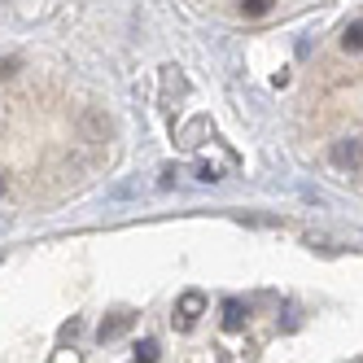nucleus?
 I'll list each match as a JSON object with an SVG mask.
<instances>
[{
	"label": "nucleus",
	"mask_w": 363,
	"mask_h": 363,
	"mask_svg": "<svg viewBox=\"0 0 363 363\" xmlns=\"http://www.w3.org/2000/svg\"><path fill=\"white\" fill-rule=\"evenodd\" d=\"M328 158H333V167H337V171H359V167H363V140H359V136H342V140H333Z\"/></svg>",
	"instance_id": "nucleus-1"
},
{
	"label": "nucleus",
	"mask_w": 363,
	"mask_h": 363,
	"mask_svg": "<svg viewBox=\"0 0 363 363\" xmlns=\"http://www.w3.org/2000/svg\"><path fill=\"white\" fill-rule=\"evenodd\" d=\"M206 311V294H197V289H189L184 298L175 302V328H193L197 324V315Z\"/></svg>",
	"instance_id": "nucleus-2"
},
{
	"label": "nucleus",
	"mask_w": 363,
	"mask_h": 363,
	"mask_svg": "<svg viewBox=\"0 0 363 363\" xmlns=\"http://www.w3.org/2000/svg\"><path fill=\"white\" fill-rule=\"evenodd\" d=\"M127 328H132V315H127V311H118V315H110V320H101L96 337H101V342H114V337H123Z\"/></svg>",
	"instance_id": "nucleus-3"
},
{
	"label": "nucleus",
	"mask_w": 363,
	"mask_h": 363,
	"mask_svg": "<svg viewBox=\"0 0 363 363\" xmlns=\"http://www.w3.org/2000/svg\"><path fill=\"white\" fill-rule=\"evenodd\" d=\"M342 48L346 53H363V22H350V27L342 31Z\"/></svg>",
	"instance_id": "nucleus-4"
},
{
	"label": "nucleus",
	"mask_w": 363,
	"mask_h": 363,
	"mask_svg": "<svg viewBox=\"0 0 363 363\" xmlns=\"http://www.w3.org/2000/svg\"><path fill=\"white\" fill-rule=\"evenodd\" d=\"M241 324H245V306H241V302H223V328L237 333Z\"/></svg>",
	"instance_id": "nucleus-5"
},
{
	"label": "nucleus",
	"mask_w": 363,
	"mask_h": 363,
	"mask_svg": "<svg viewBox=\"0 0 363 363\" xmlns=\"http://www.w3.org/2000/svg\"><path fill=\"white\" fill-rule=\"evenodd\" d=\"M272 5H276V0H237V9L245 18H263V13H272Z\"/></svg>",
	"instance_id": "nucleus-6"
},
{
	"label": "nucleus",
	"mask_w": 363,
	"mask_h": 363,
	"mask_svg": "<svg viewBox=\"0 0 363 363\" xmlns=\"http://www.w3.org/2000/svg\"><path fill=\"white\" fill-rule=\"evenodd\" d=\"M136 363H158V342H153V337H145L136 346Z\"/></svg>",
	"instance_id": "nucleus-7"
},
{
	"label": "nucleus",
	"mask_w": 363,
	"mask_h": 363,
	"mask_svg": "<svg viewBox=\"0 0 363 363\" xmlns=\"http://www.w3.org/2000/svg\"><path fill=\"white\" fill-rule=\"evenodd\" d=\"M18 57H0V79H13V74H18Z\"/></svg>",
	"instance_id": "nucleus-8"
},
{
	"label": "nucleus",
	"mask_w": 363,
	"mask_h": 363,
	"mask_svg": "<svg viewBox=\"0 0 363 363\" xmlns=\"http://www.w3.org/2000/svg\"><path fill=\"white\" fill-rule=\"evenodd\" d=\"M0 193H5V175H0Z\"/></svg>",
	"instance_id": "nucleus-9"
}]
</instances>
